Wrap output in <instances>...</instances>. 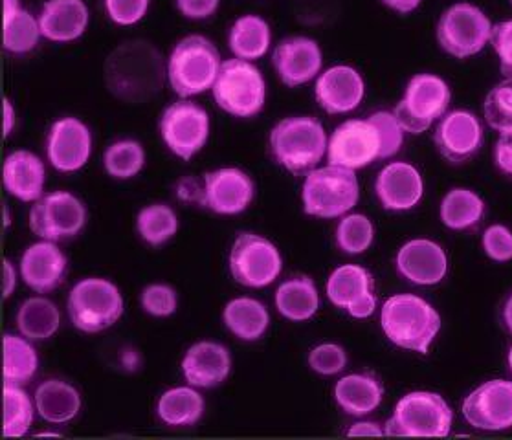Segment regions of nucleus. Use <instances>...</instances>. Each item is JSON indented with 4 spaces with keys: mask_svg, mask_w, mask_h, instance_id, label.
<instances>
[{
    "mask_svg": "<svg viewBox=\"0 0 512 440\" xmlns=\"http://www.w3.org/2000/svg\"><path fill=\"white\" fill-rule=\"evenodd\" d=\"M105 87L129 105H142L162 92L167 65L155 44L133 39L116 46L103 66Z\"/></svg>",
    "mask_w": 512,
    "mask_h": 440,
    "instance_id": "f257e3e1",
    "label": "nucleus"
},
{
    "mask_svg": "<svg viewBox=\"0 0 512 440\" xmlns=\"http://www.w3.org/2000/svg\"><path fill=\"white\" fill-rule=\"evenodd\" d=\"M380 325L388 340L397 347L428 354L441 330V316L423 297L397 294L384 303Z\"/></svg>",
    "mask_w": 512,
    "mask_h": 440,
    "instance_id": "f03ea898",
    "label": "nucleus"
},
{
    "mask_svg": "<svg viewBox=\"0 0 512 440\" xmlns=\"http://www.w3.org/2000/svg\"><path fill=\"white\" fill-rule=\"evenodd\" d=\"M329 138L322 121L312 116H290L270 132V153L292 175H307L327 154Z\"/></svg>",
    "mask_w": 512,
    "mask_h": 440,
    "instance_id": "7ed1b4c3",
    "label": "nucleus"
},
{
    "mask_svg": "<svg viewBox=\"0 0 512 440\" xmlns=\"http://www.w3.org/2000/svg\"><path fill=\"white\" fill-rule=\"evenodd\" d=\"M221 65V54L208 37L188 35L167 59V81L180 98H193L212 90Z\"/></svg>",
    "mask_w": 512,
    "mask_h": 440,
    "instance_id": "20e7f679",
    "label": "nucleus"
},
{
    "mask_svg": "<svg viewBox=\"0 0 512 440\" xmlns=\"http://www.w3.org/2000/svg\"><path fill=\"white\" fill-rule=\"evenodd\" d=\"M360 186L353 169L340 165L316 167L305 175L301 202L307 215L318 219L346 217L357 206Z\"/></svg>",
    "mask_w": 512,
    "mask_h": 440,
    "instance_id": "39448f33",
    "label": "nucleus"
},
{
    "mask_svg": "<svg viewBox=\"0 0 512 440\" xmlns=\"http://www.w3.org/2000/svg\"><path fill=\"white\" fill-rule=\"evenodd\" d=\"M215 103L235 118H254L267 103V83L252 61H223L212 88Z\"/></svg>",
    "mask_w": 512,
    "mask_h": 440,
    "instance_id": "423d86ee",
    "label": "nucleus"
},
{
    "mask_svg": "<svg viewBox=\"0 0 512 440\" xmlns=\"http://www.w3.org/2000/svg\"><path fill=\"white\" fill-rule=\"evenodd\" d=\"M454 413L445 398L430 391H415L402 396L384 433L391 437H448Z\"/></svg>",
    "mask_w": 512,
    "mask_h": 440,
    "instance_id": "0eeeda50",
    "label": "nucleus"
},
{
    "mask_svg": "<svg viewBox=\"0 0 512 440\" xmlns=\"http://www.w3.org/2000/svg\"><path fill=\"white\" fill-rule=\"evenodd\" d=\"M122 314L120 288L109 279H81L68 294V318L76 329L87 334L109 329Z\"/></svg>",
    "mask_w": 512,
    "mask_h": 440,
    "instance_id": "6e6552de",
    "label": "nucleus"
},
{
    "mask_svg": "<svg viewBox=\"0 0 512 440\" xmlns=\"http://www.w3.org/2000/svg\"><path fill=\"white\" fill-rule=\"evenodd\" d=\"M450 101L452 92L445 79L435 74H415L393 114L402 131L421 134L445 116Z\"/></svg>",
    "mask_w": 512,
    "mask_h": 440,
    "instance_id": "1a4fd4ad",
    "label": "nucleus"
},
{
    "mask_svg": "<svg viewBox=\"0 0 512 440\" xmlns=\"http://www.w3.org/2000/svg\"><path fill=\"white\" fill-rule=\"evenodd\" d=\"M492 28V22L481 8L470 2H456L446 8L437 22V43L446 54L468 59L490 43Z\"/></svg>",
    "mask_w": 512,
    "mask_h": 440,
    "instance_id": "9d476101",
    "label": "nucleus"
},
{
    "mask_svg": "<svg viewBox=\"0 0 512 440\" xmlns=\"http://www.w3.org/2000/svg\"><path fill=\"white\" fill-rule=\"evenodd\" d=\"M384 160V140L375 114L368 120H347L334 129L327 143V162L347 169H362Z\"/></svg>",
    "mask_w": 512,
    "mask_h": 440,
    "instance_id": "9b49d317",
    "label": "nucleus"
},
{
    "mask_svg": "<svg viewBox=\"0 0 512 440\" xmlns=\"http://www.w3.org/2000/svg\"><path fill=\"white\" fill-rule=\"evenodd\" d=\"M160 136L171 153L190 162L208 143L210 116L201 105L180 99L164 110L160 118Z\"/></svg>",
    "mask_w": 512,
    "mask_h": 440,
    "instance_id": "f8f14e48",
    "label": "nucleus"
},
{
    "mask_svg": "<svg viewBox=\"0 0 512 440\" xmlns=\"http://www.w3.org/2000/svg\"><path fill=\"white\" fill-rule=\"evenodd\" d=\"M87 224V208L76 195L54 191L43 195L30 211V228L43 241H67Z\"/></svg>",
    "mask_w": 512,
    "mask_h": 440,
    "instance_id": "ddd939ff",
    "label": "nucleus"
},
{
    "mask_svg": "<svg viewBox=\"0 0 512 440\" xmlns=\"http://www.w3.org/2000/svg\"><path fill=\"white\" fill-rule=\"evenodd\" d=\"M283 268L279 250L272 242L256 235L241 233L230 252V272L239 285L263 288L272 285Z\"/></svg>",
    "mask_w": 512,
    "mask_h": 440,
    "instance_id": "4468645a",
    "label": "nucleus"
},
{
    "mask_svg": "<svg viewBox=\"0 0 512 440\" xmlns=\"http://www.w3.org/2000/svg\"><path fill=\"white\" fill-rule=\"evenodd\" d=\"M92 134L79 118L54 121L46 136V156L59 173H76L89 164Z\"/></svg>",
    "mask_w": 512,
    "mask_h": 440,
    "instance_id": "2eb2a0df",
    "label": "nucleus"
},
{
    "mask_svg": "<svg viewBox=\"0 0 512 440\" xmlns=\"http://www.w3.org/2000/svg\"><path fill=\"white\" fill-rule=\"evenodd\" d=\"M463 417L472 428L503 431L512 428V382L490 380L463 402Z\"/></svg>",
    "mask_w": 512,
    "mask_h": 440,
    "instance_id": "dca6fc26",
    "label": "nucleus"
},
{
    "mask_svg": "<svg viewBox=\"0 0 512 440\" xmlns=\"http://www.w3.org/2000/svg\"><path fill=\"white\" fill-rule=\"evenodd\" d=\"M435 147L450 164H465L483 147V127L468 110L446 112L434 132Z\"/></svg>",
    "mask_w": 512,
    "mask_h": 440,
    "instance_id": "f3484780",
    "label": "nucleus"
},
{
    "mask_svg": "<svg viewBox=\"0 0 512 440\" xmlns=\"http://www.w3.org/2000/svg\"><path fill=\"white\" fill-rule=\"evenodd\" d=\"M272 65L287 87H301L320 76L323 66L322 48L311 37H287L276 46L272 54Z\"/></svg>",
    "mask_w": 512,
    "mask_h": 440,
    "instance_id": "a211bd4d",
    "label": "nucleus"
},
{
    "mask_svg": "<svg viewBox=\"0 0 512 440\" xmlns=\"http://www.w3.org/2000/svg\"><path fill=\"white\" fill-rule=\"evenodd\" d=\"M327 296L336 307L346 308L353 318H369L377 308L373 277L358 264L336 268L327 281Z\"/></svg>",
    "mask_w": 512,
    "mask_h": 440,
    "instance_id": "6ab92c4d",
    "label": "nucleus"
},
{
    "mask_svg": "<svg viewBox=\"0 0 512 440\" xmlns=\"http://www.w3.org/2000/svg\"><path fill=\"white\" fill-rule=\"evenodd\" d=\"M204 206L219 215H239L252 204L256 186L245 171L237 167L215 169L204 176Z\"/></svg>",
    "mask_w": 512,
    "mask_h": 440,
    "instance_id": "aec40b11",
    "label": "nucleus"
},
{
    "mask_svg": "<svg viewBox=\"0 0 512 440\" xmlns=\"http://www.w3.org/2000/svg\"><path fill=\"white\" fill-rule=\"evenodd\" d=\"M314 96L327 114H347L364 101L366 83L353 66H331L316 79Z\"/></svg>",
    "mask_w": 512,
    "mask_h": 440,
    "instance_id": "412c9836",
    "label": "nucleus"
},
{
    "mask_svg": "<svg viewBox=\"0 0 512 440\" xmlns=\"http://www.w3.org/2000/svg\"><path fill=\"white\" fill-rule=\"evenodd\" d=\"M375 193L388 211L413 209L424 195L423 176L408 162H391L386 165L375 182Z\"/></svg>",
    "mask_w": 512,
    "mask_h": 440,
    "instance_id": "4be33fe9",
    "label": "nucleus"
},
{
    "mask_svg": "<svg viewBox=\"0 0 512 440\" xmlns=\"http://www.w3.org/2000/svg\"><path fill=\"white\" fill-rule=\"evenodd\" d=\"M397 270L413 285H437L448 272V259L437 242L413 239L397 253Z\"/></svg>",
    "mask_w": 512,
    "mask_h": 440,
    "instance_id": "5701e85b",
    "label": "nucleus"
},
{
    "mask_svg": "<svg viewBox=\"0 0 512 440\" xmlns=\"http://www.w3.org/2000/svg\"><path fill=\"white\" fill-rule=\"evenodd\" d=\"M232 371V356L215 341H199L182 360V373L188 384L199 389H212L223 384Z\"/></svg>",
    "mask_w": 512,
    "mask_h": 440,
    "instance_id": "b1692460",
    "label": "nucleus"
},
{
    "mask_svg": "<svg viewBox=\"0 0 512 440\" xmlns=\"http://www.w3.org/2000/svg\"><path fill=\"white\" fill-rule=\"evenodd\" d=\"M67 257L52 241L35 242L21 259V275L37 294H48L63 283Z\"/></svg>",
    "mask_w": 512,
    "mask_h": 440,
    "instance_id": "393cba45",
    "label": "nucleus"
},
{
    "mask_svg": "<svg viewBox=\"0 0 512 440\" xmlns=\"http://www.w3.org/2000/svg\"><path fill=\"white\" fill-rule=\"evenodd\" d=\"M90 22L85 0H46L39 13L43 37L52 43H72L83 37Z\"/></svg>",
    "mask_w": 512,
    "mask_h": 440,
    "instance_id": "a878e982",
    "label": "nucleus"
},
{
    "mask_svg": "<svg viewBox=\"0 0 512 440\" xmlns=\"http://www.w3.org/2000/svg\"><path fill=\"white\" fill-rule=\"evenodd\" d=\"M4 187L21 202H37L45 195L46 167L32 151H13L2 167Z\"/></svg>",
    "mask_w": 512,
    "mask_h": 440,
    "instance_id": "bb28decb",
    "label": "nucleus"
},
{
    "mask_svg": "<svg viewBox=\"0 0 512 440\" xmlns=\"http://www.w3.org/2000/svg\"><path fill=\"white\" fill-rule=\"evenodd\" d=\"M384 398L382 384L371 374H347L334 387L336 404L353 417H366Z\"/></svg>",
    "mask_w": 512,
    "mask_h": 440,
    "instance_id": "cd10ccee",
    "label": "nucleus"
},
{
    "mask_svg": "<svg viewBox=\"0 0 512 440\" xmlns=\"http://www.w3.org/2000/svg\"><path fill=\"white\" fill-rule=\"evenodd\" d=\"M270 43H272V30L268 22L254 13L239 17L228 32V48L237 59H245V61L261 59L267 54Z\"/></svg>",
    "mask_w": 512,
    "mask_h": 440,
    "instance_id": "c85d7f7f",
    "label": "nucleus"
},
{
    "mask_svg": "<svg viewBox=\"0 0 512 440\" xmlns=\"http://www.w3.org/2000/svg\"><path fill=\"white\" fill-rule=\"evenodd\" d=\"M81 407L79 393L61 380H46L35 391V409L50 424H65L76 417Z\"/></svg>",
    "mask_w": 512,
    "mask_h": 440,
    "instance_id": "c756f323",
    "label": "nucleus"
},
{
    "mask_svg": "<svg viewBox=\"0 0 512 440\" xmlns=\"http://www.w3.org/2000/svg\"><path fill=\"white\" fill-rule=\"evenodd\" d=\"M224 323L239 340L256 341L263 338L270 323L267 307L252 297H237L224 308Z\"/></svg>",
    "mask_w": 512,
    "mask_h": 440,
    "instance_id": "7c9ffc66",
    "label": "nucleus"
},
{
    "mask_svg": "<svg viewBox=\"0 0 512 440\" xmlns=\"http://www.w3.org/2000/svg\"><path fill=\"white\" fill-rule=\"evenodd\" d=\"M276 307L290 321H307L320 308L318 288L311 277H294L278 286Z\"/></svg>",
    "mask_w": 512,
    "mask_h": 440,
    "instance_id": "2f4dec72",
    "label": "nucleus"
},
{
    "mask_svg": "<svg viewBox=\"0 0 512 440\" xmlns=\"http://www.w3.org/2000/svg\"><path fill=\"white\" fill-rule=\"evenodd\" d=\"M156 413L167 426H173V428L195 426L204 415V398L193 389V385L175 387L160 396Z\"/></svg>",
    "mask_w": 512,
    "mask_h": 440,
    "instance_id": "473e14b6",
    "label": "nucleus"
},
{
    "mask_svg": "<svg viewBox=\"0 0 512 440\" xmlns=\"http://www.w3.org/2000/svg\"><path fill=\"white\" fill-rule=\"evenodd\" d=\"M441 220L446 228L454 231L468 230L478 226L485 215V202L476 191L467 187H456L446 193L441 209Z\"/></svg>",
    "mask_w": 512,
    "mask_h": 440,
    "instance_id": "72a5a7b5",
    "label": "nucleus"
},
{
    "mask_svg": "<svg viewBox=\"0 0 512 440\" xmlns=\"http://www.w3.org/2000/svg\"><path fill=\"white\" fill-rule=\"evenodd\" d=\"M61 316L56 305L45 297H30L17 314V327L30 341H45L59 329Z\"/></svg>",
    "mask_w": 512,
    "mask_h": 440,
    "instance_id": "f704fd0d",
    "label": "nucleus"
},
{
    "mask_svg": "<svg viewBox=\"0 0 512 440\" xmlns=\"http://www.w3.org/2000/svg\"><path fill=\"white\" fill-rule=\"evenodd\" d=\"M37 352L28 338L4 336V380L6 384L23 385L37 373Z\"/></svg>",
    "mask_w": 512,
    "mask_h": 440,
    "instance_id": "c9c22d12",
    "label": "nucleus"
},
{
    "mask_svg": "<svg viewBox=\"0 0 512 440\" xmlns=\"http://www.w3.org/2000/svg\"><path fill=\"white\" fill-rule=\"evenodd\" d=\"M43 37L39 17H34L28 10L17 11L12 17H4L2 43L4 50L10 54L24 55L35 50Z\"/></svg>",
    "mask_w": 512,
    "mask_h": 440,
    "instance_id": "e433bc0d",
    "label": "nucleus"
},
{
    "mask_svg": "<svg viewBox=\"0 0 512 440\" xmlns=\"http://www.w3.org/2000/svg\"><path fill=\"white\" fill-rule=\"evenodd\" d=\"M136 230L151 246H160L175 237L179 230L177 213L167 204H151L140 209L136 219Z\"/></svg>",
    "mask_w": 512,
    "mask_h": 440,
    "instance_id": "4c0bfd02",
    "label": "nucleus"
},
{
    "mask_svg": "<svg viewBox=\"0 0 512 440\" xmlns=\"http://www.w3.org/2000/svg\"><path fill=\"white\" fill-rule=\"evenodd\" d=\"M103 167L107 175L116 180H131L145 167V151L136 140H120L107 147L103 154Z\"/></svg>",
    "mask_w": 512,
    "mask_h": 440,
    "instance_id": "58836bf2",
    "label": "nucleus"
},
{
    "mask_svg": "<svg viewBox=\"0 0 512 440\" xmlns=\"http://www.w3.org/2000/svg\"><path fill=\"white\" fill-rule=\"evenodd\" d=\"M34 422V404L19 385H4V437H24Z\"/></svg>",
    "mask_w": 512,
    "mask_h": 440,
    "instance_id": "ea45409f",
    "label": "nucleus"
},
{
    "mask_svg": "<svg viewBox=\"0 0 512 440\" xmlns=\"http://www.w3.org/2000/svg\"><path fill=\"white\" fill-rule=\"evenodd\" d=\"M373 237H375V230L371 220L360 213L346 215L336 228V242L340 250L349 255L366 252L373 242Z\"/></svg>",
    "mask_w": 512,
    "mask_h": 440,
    "instance_id": "a19ab883",
    "label": "nucleus"
},
{
    "mask_svg": "<svg viewBox=\"0 0 512 440\" xmlns=\"http://www.w3.org/2000/svg\"><path fill=\"white\" fill-rule=\"evenodd\" d=\"M485 120L494 131H512V77L498 83L483 103Z\"/></svg>",
    "mask_w": 512,
    "mask_h": 440,
    "instance_id": "79ce46f5",
    "label": "nucleus"
},
{
    "mask_svg": "<svg viewBox=\"0 0 512 440\" xmlns=\"http://www.w3.org/2000/svg\"><path fill=\"white\" fill-rule=\"evenodd\" d=\"M177 292L169 285H149L142 292V307L155 318H167L177 312Z\"/></svg>",
    "mask_w": 512,
    "mask_h": 440,
    "instance_id": "37998d69",
    "label": "nucleus"
},
{
    "mask_svg": "<svg viewBox=\"0 0 512 440\" xmlns=\"http://www.w3.org/2000/svg\"><path fill=\"white\" fill-rule=\"evenodd\" d=\"M347 354L336 343H323L312 349L309 354V365L312 371L322 376H333L346 369Z\"/></svg>",
    "mask_w": 512,
    "mask_h": 440,
    "instance_id": "c03bdc74",
    "label": "nucleus"
},
{
    "mask_svg": "<svg viewBox=\"0 0 512 440\" xmlns=\"http://www.w3.org/2000/svg\"><path fill=\"white\" fill-rule=\"evenodd\" d=\"M151 0H103L107 17L118 26H134L144 21Z\"/></svg>",
    "mask_w": 512,
    "mask_h": 440,
    "instance_id": "a18cd8bd",
    "label": "nucleus"
},
{
    "mask_svg": "<svg viewBox=\"0 0 512 440\" xmlns=\"http://www.w3.org/2000/svg\"><path fill=\"white\" fill-rule=\"evenodd\" d=\"M483 250L496 263L512 259V231L501 224L490 226L483 233Z\"/></svg>",
    "mask_w": 512,
    "mask_h": 440,
    "instance_id": "49530a36",
    "label": "nucleus"
},
{
    "mask_svg": "<svg viewBox=\"0 0 512 440\" xmlns=\"http://www.w3.org/2000/svg\"><path fill=\"white\" fill-rule=\"evenodd\" d=\"M490 44L500 59L501 74L512 77V19L492 28Z\"/></svg>",
    "mask_w": 512,
    "mask_h": 440,
    "instance_id": "de8ad7c7",
    "label": "nucleus"
},
{
    "mask_svg": "<svg viewBox=\"0 0 512 440\" xmlns=\"http://www.w3.org/2000/svg\"><path fill=\"white\" fill-rule=\"evenodd\" d=\"M175 4L182 17L190 21H206L217 13L221 0H175Z\"/></svg>",
    "mask_w": 512,
    "mask_h": 440,
    "instance_id": "09e8293b",
    "label": "nucleus"
},
{
    "mask_svg": "<svg viewBox=\"0 0 512 440\" xmlns=\"http://www.w3.org/2000/svg\"><path fill=\"white\" fill-rule=\"evenodd\" d=\"M494 164L505 176L512 178V131L500 132L494 145Z\"/></svg>",
    "mask_w": 512,
    "mask_h": 440,
    "instance_id": "8fccbe9b",
    "label": "nucleus"
},
{
    "mask_svg": "<svg viewBox=\"0 0 512 440\" xmlns=\"http://www.w3.org/2000/svg\"><path fill=\"white\" fill-rule=\"evenodd\" d=\"M177 195H179L182 202H190V204H201L204 206L206 200V189L191 176H186L179 180L177 184Z\"/></svg>",
    "mask_w": 512,
    "mask_h": 440,
    "instance_id": "3c124183",
    "label": "nucleus"
},
{
    "mask_svg": "<svg viewBox=\"0 0 512 440\" xmlns=\"http://www.w3.org/2000/svg\"><path fill=\"white\" fill-rule=\"evenodd\" d=\"M15 285H17L15 268H13V264L8 259H4V263H2V297L4 299L12 296Z\"/></svg>",
    "mask_w": 512,
    "mask_h": 440,
    "instance_id": "603ef678",
    "label": "nucleus"
},
{
    "mask_svg": "<svg viewBox=\"0 0 512 440\" xmlns=\"http://www.w3.org/2000/svg\"><path fill=\"white\" fill-rule=\"evenodd\" d=\"M349 437H380L384 431L375 422H358L353 428L347 431Z\"/></svg>",
    "mask_w": 512,
    "mask_h": 440,
    "instance_id": "864d4df0",
    "label": "nucleus"
},
{
    "mask_svg": "<svg viewBox=\"0 0 512 440\" xmlns=\"http://www.w3.org/2000/svg\"><path fill=\"white\" fill-rule=\"evenodd\" d=\"M380 2L384 6H388L390 10L397 11L401 15H408V13L417 10L423 0H380Z\"/></svg>",
    "mask_w": 512,
    "mask_h": 440,
    "instance_id": "5fc2aeb1",
    "label": "nucleus"
},
{
    "mask_svg": "<svg viewBox=\"0 0 512 440\" xmlns=\"http://www.w3.org/2000/svg\"><path fill=\"white\" fill-rule=\"evenodd\" d=\"M4 138H8L15 129V109H13V103L8 98H4Z\"/></svg>",
    "mask_w": 512,
    "mask_h": 440,
    "instance_id": "6e6d98bb",
    "label": "nucleus"
},
{
    "mask_svg": "<svg viewBox=\"0 0 512 440\" xmlns=\"http://www.w3.org/2000/svg\"><path fill=\"white\" fill-rule=\"evenodd\" d=\"M501 318H503V325H505V329L509 330L512 334V294L507 297V301H505V305H503V314H501Z\"/></svg>",
    "mask_w": 512,
    "mask_h": 440,
    "instance_id": "4d7b16f0",
    "label": "nucleus"
},
{
    "mask_svg": "<svg viewBox=\"0 0 512 440\" xmlns=\"http://www.w3.org/2000/svg\"><path fill=\"white\" fill-rule=\"evenodd\" d=\"M21 10V0H4V17H12Z\"/></svg>",
    "mask_w": 512,
    "mask_h": 440,
    "instance_id": "13d9d810",
    "label": "nucleus"
},
{
    "mask_svg": "<svg viewBox=\"0 0 512 440\" xmlns=\"http://www.w3.org/2000/svg\"><path fill=\"white\" fill-rule=\"evenodd\" d=\"M8 222H10V219H8V208H4V226H8Z\"/></svg>",
    "mask_w": 512,
    "mask_h": 440,
    "instance_id": "bf43d9fd",
    "label": "nucleus"
},
{
    "mask_svg": "<svg viewBox=\"0 0 512 440\" xmlns=\"http://www.w3.org/2000/svg\"><path fill=\"white\" fill-rule=\"evenodd\" d=\"M507 362H509V369H511V373H512V347H511V351H509V358H507Z\"/></svg>",
    "mask_w": 512,
    "mask_h": 440,
    "instance_id": "052dcab7",
    "label": "nucleus"
},
{
    "mask_svg": "<svg viewBox=\"0 0 512 440\" xmlns=\"http://www.w3.org/2000/svg\"><path fill=\"white\" fill-rule=\"evenodd\" d=\"M511 4H512V0H511Z\"/></svg>",
    "mask_w": 512,
    "mask_h": 440,
    "instance_id": "680f3d73",
    "label": "nucleus"
}]
</instances>
